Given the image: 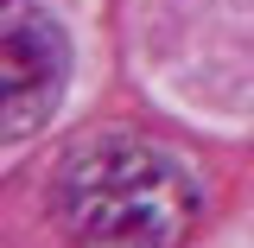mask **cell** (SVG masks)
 I'll list each match as a JSON object with an SVG mask.
<instances>
[{
	"label": "cell",
	"instance_id": "cell-1",
	"mask_svg": "<svg viewBox=\"0 0 254 248\" xmlns=\"http://www.w3.org/2000/svg\"><path fill=\"white\" fill-rule=\"evenodd\" d=\"M51 210L76 242H185L203 185L172 147L146 134H95L70 147L51 178Z\"/></svg>",
	"mask_w": 254,
	"mask_h": 248
},
{
	"label": "cell",
	"instance_id": "cell-2",
	"mask_svg": "<svg viewBox=\"0 0 254 248\" xmlns=\"http://www.w3.org/2000/svg\"><path fill=\"white\" fill-rule=\"evenodd\" d=\"M70 83V38L45 0H0V115L26 140L51 121Z\"/></svg>",
	"mask_w": 254,
	"mask_h": 248
}]
</instances>
